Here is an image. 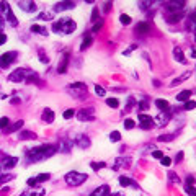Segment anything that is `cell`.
Segmentation results:
<instances>
[{
	"label": "cell",
	"instance_id": "obj_3",
	"mask_svg": "<svg viewBox=\"0 0 196 196\" xmlns=\"http://www.w3.org/2000/svg\"><path fill=\"white\" fill-rule=\"evenodd\" d=\"M87 175L85 173H80V172H69V173L66 175V183L70 186H79L82 185L83 181H87Z\"/></svg>",
	"mask_w": 196,
	"mask_h": 196
},
{
	"label": "cell",
	"instance_id": "obj_25",
	"mask_svg": "<svg viewBox=\"0 0 196 196\" xmlns=\"http://www.w3.org/2000/svg\"><path fill=\"white\" fill-rule=\"evenodd\" d=\"M183 18V13L181 11H178V13H172L168 16V23H175V21H180Z\"/></svg>",
	"mask_w": 196,
	"mask_h": 196
},
{
	"label": "cell",
	"instance_id": "obj_51",
	"mask_svg": "<svg viewBox=\"0 0 196 196\" xmlns=\"http://www.w3.org/2000/svg\"><path fill=\"white\" fill-rule=\"evenodd\" d=\"M39 61H41V62H44V64H48V62H49L48 56H44V54H39Z\"/></svg>",
	"mask_w": 196,
	"mask_h": 196
},
{
	"label": "cell",
	"instance_id": "obj_35",
	"mask_svg": "<svg viewBox=\"0 0 196 196\" xmlns=\"http://www.w3.org/2000/svg\"><path fill=\"white\" fill-rule=\"evenodd\" d=\"M95 93L98 96H105L106 92H105V88H103V87H100V85H95Z\"/></svg>",
	"mask_w": 196,
	"mask_h": 196
},
{
	"label": "cell",
	"instance_id": "obj_14",
	"mask_svg": "<svg viewBox=\"0 0 196 196\" xmlns=\"http://www.w3.org/2000/svg\"><path fill=\"white\" fill-rule=\"evenodd\" d=\"M67 64H69V53H64L62 54V61L59 62V66H57V72L64 74L66 69H67Z\"/></svg>",
	"mask_w": 196,
	"mask_h": 196
},
{
	"label": "cell",
	"instance_id": "obj_42",
	"mask_svg": "<svg viewBox=\"0 0 196 196\" xmlns=\"http://www.w3.org/2000/svg\"><path fill=\"white\" fill-rule=\"evenodd\" d=\"M185 190H186V193H188L190 196H196V188H194V186H191V185H188V186H186Z\"/></svg>",
	"mask_w": 196,
	"mask_h": 196
},
{
	"label": "cell",
	"instance_id": "obj_50",
	"mask_svg": "<svg viewBox=\"0 0 196 196\" xmlns=\"http://www.w3.org/2000/svg\"><path fill=\"white\" fill-rule=\"evenodd\" d=\"M103 167H105V164H103V162H100V164H92V168H95V170H98V168H103Z\"/></svg>",
	"mask_w": 196,
	"mask_h": 196
},
{
	"label": "cell",
	"instance_id": "obj_59",
	"mask_svg": "<svg viewBox=\"0 0 196 196\" xmlns=\"http://www.w3.org/2000/svg\"><path fill=\"white\" fill-rule=\"evenodd\" d=\"M3 28V21H2V16H0V30Z\"/></svg>",
	"mask_w": 196,
	"mask_h": 196
},
{
	"label": "cell",
	"instance_id": "obj_52",
	"mask_svg": "<svg viewBox=\"0 0 196 196\" xmlns=\"http://www.w3.org/2000/svg\"><path fill=\"white\" fill-rule=\"evenodd\" d=\"M28 185H30V186H36L38 185L36 178H30V180H28Z\"/></svg>",
	"mask_w": 196,
	"mask_h": 196
},
{
	"label": "cell",
	"instance_id": "obj_13",
	"mask_svg": "<svg viewBox=\"0 0 196 196\" xmlns=\"http://www.w3.org/2000/svg\"><path fill=\"white\" fill-rule=\"evenodd\" d=\"M74 7H75L74 2H59L54 5V11H64V10H70Z\"/></svg>",
	"mask_w": 196,
	"mask_h": 196
},
{
	"label": "cell",
	"instance_id": "obj_38",
	"mask_svg": "<svg viewBox=\"0 0 196 196\" xmlns=\"http://www.w3.org/2000/svg\"><path fill=\"white\" fill-rule=\"evenodd\" d=\"M119 21L123 23V25H129V23H131V16H128V15H121V16H119Z\"/></svg>",
	"mask_w": 196,
	"mask_h": 196
},
{
	"label": "cell",
	"instance_id": "obj_39",
	"mask_svg": "<svg viewBox=\"0 0 196 196\" xmlns=\"http://www.w3.org/2000/svg\"><path fill=\"white\" fill-rule=\"evenodd\" d=\"M74 114H75V111H74V109H66L62 116H64L66 119H70V118H74Z\"/></svg>",
	"mask_w": 196,
	"mask_h": 196
},
{
	"label": "cell",
	"instance_id": "obj_5",
	"mask_svg": "<svg viewBox=\"0 0 196 196\" xmlns=\"http://www.w3.org/2000/svg\"><path fill=\"white\" fill-rule=\"evenodd\" d=\"M0 8H2V11H3V16H5V20H7V25H10V26H16V18L13 16V13H11V10H10V5L7 3V2H2L0 3Z\"/></svg>",
	"mask_w": 196,
	"mask_h": 196
},
{
	"label": "cell",
	"instance_id": "obj_8",
	"mask_svg": "<svg viewBox=\"0 0 196 196\" xmlns=\"http://www.w3.org/2000/svg\"><path fill=\"white\" fill-rule=\"evenodd\" d=\"M18 7H20L23 11H26V13H33V11L36 10V3H34L33 0H20V2H18Z\"/></svg>",
	"mask_w": 196,
	"mask_h": 196
},
{
	"label": "cell",
	"instance_id": "obj_19",
	"mask_svg": "<svg viewBox=\"0 0 196 196\" xmlns=\"http://www.w3.org/2000/svg\"><path fill=\"white\" fill-rule=\"evenodd\" d=\"M43 119L46 121V123H53V121H54V113H53V109L46 108L44 113H43Z\"/></svg>",
	"mask_w": 196,
	"mask_h": 196
},
{
	"label": "cell",
	"instance_id": "obj_26",
	"mask_svg": "<svg viewBox=\"0 0 196 196\" xmlns=\"http://www.w3.org/2000/svg\"><path fill=\"white\" fill-rule=\"evenodd\" d=\"M149 30H151V26H149L146 21H141L139 25H137V33H147Z\"/></svg>",
	"mask_w": 196,
	"mask_h": 196
},
{
	"label": "cell",
	"instance_id": "obj_28",
	"mask_svg": "<svg viewBox=\"0 0 196 196\" xmlns=\"http://www.w3.org/2000/svg\"><path fill=\"white\" fill-rule=\"evenodd\" d=\"M23 126V119H20V121H16V123L11 126V128H8V129H5V132H13V131H18L20 128Z\"/></svg>",
	"mask_w": 196,
	"mask_h": 196
},
{
	"label": "cell",
	"instance_id": "obj_9",
	"mask_svg": "<svg viewBox=\"0 0 196 196\" xmlns=\"http://www.w3.org/2000/svg\"><path fill=\"white\" fill-rule=\"evenodd\" d=\"M77 116L80 121H92L93 119V109L92 108H87V109H80L77 113Z\"/></svg>",
	"mask_w": 196,
	"mask_h": 196
},
{
	"label": "cell",
	"instance_id": "obj_41",
	"mask_svg": "<svg viewBox=\"0 0 196 196\" xmlns=\"http://www.w3.org/2000/svg\"><path fill=\"white\" fill-rule=\"evenodd\" d=\"M134 126H136V123H134L132 119H126V121H124V128H126V129H132Z\"/></svg>",
	"mask_w": 196,
	"mask_h": 196
},
{
	"label": "cell",
	"instance_id": "obj_37",
	"mask_svg": "<svg viewBox=\"0 0 196 196\" xmlns=\"http://www.w3.org/2000/svg\"><path fill=\"white\" fill-rule=\"evenodd\" d=\"M54 18V13H41L38 16V20H53Z\"/></svg>",
	"mask_w": 196,
	"mask_h": 196
},
{
	"label": "cell",
	"instance_id": "obj_32",
	"mask_svg": "<svg viewBox=\"0 0 196 196\" xmlns=\"http://www.w3.org/2000/svg\"><path fill=\"white\" fill-rule=\"evenodd\" d=\"M10 119L8 118H0V129H8Z\"/></svg>",
	"mask_w": 196,
	"mask_h": 196
},
{
	"label": "cell",
	"instance_id": "obj_53",
	"mask_svg": "<svg viewBox=\"0 0 196 196\" xmlns=\"http://www.w3.org/2000/svg\"><path fill=\"white\" fill-rule=\"evenodd\" d=\"M147 108H149L147 101H141V103H139V109H147Z\"/></svg>",
	"mask_w": 196,
	"mask_h": 196
},
{
	"label": "cell",
	"instance_id": "obj_12",
	"mask_svg": "<svg viewBox=\"0 0 196 196\" xmlns=\"http://www.w3.org/2000/svg\"><path fill=\"white\" fill-rule=\"evenodd\" d=\"M16 164H18V159H16V157H5V159L2 160V167H3L5 170L13 168Z\"/></svg>",
	"mask_w": 196,
	"mask_h": 196
},
{
	"label": "cell",
	"instance_id": "obj_31",
	"mask_svg": "<svg viewBox=\"0 0 196 196\" xmlns=\"http://www.w3.org/2000/svg\"><path fill=\"white\" fill-rule=\"evenodd\" d=\"M173 134H164V136H159V142H168V141H173Z\"/></svg>",
	"mask_w": 196,
	"mask_h": 196
},
{
	"label": "cell",
	"instance_id": "obj_29",
	"mask_svg": "<svg viewBox=\"0 0 196 196\" xmlns=\"http://www.w3.org/2000/svg\"><path fill=\"white\" fill-rule=\"evenodd\" d=\"M106 105H108L109 108H118V106H119V101L116 100V98H108V100H106Z\"/></svg>",
	"mask_w": 196,
	"mask_h": 196
},
{
	"label": "cell",
	"instance_id": "obj_11",
	"mask_svg": "<svg viewBox=\"0 0 196 196\" xmlns=\"http://www.w3.org/2000/svg\"><path fill=\"white\" fill-rule=\"evenodd\" d=\"M183 7H185V2H168L167 3V10L170 13H178V11H181Z\"/></svg>",
	"mask_w": 196,
	"mask_h": 196
},
{
	"label": "cell",
	"instance_id": "obj_23",
	"mask_svg": "<svg viewBox=\"0 0 196 196\" xmlns=\"http://www.w3.org/2000/svg\"><path fill=\"white\" fill-rule=\"evenodd\" d=\"M155 105H157L159 109H164V111H167V109H168V101H167V100H162V98L155 100Z\"/></svg>",
	"mask_w": 196,
	"mask_h": 196
},
{
	"label": "cell",
	"instance_id": "obj_4",
	"mask_svg": "<svg viewBox=\"0 0 196 196\" xmlns=\"http://www.w3.org/2000/svg\"><path fill=\"white\" fill-rule=\"evenodd\" d=\"M67 90H69V93H70L72 96H75V98H83L85 95H87V85L82 83V82L69 85Z\"/></svg>",
	"mask_w": 196,
	"mask_h": 196
},
{
	"label": "cell",
	"instance_id": "obj_33",
	"mask_svg": "<svg viewBox=\"0 0 196 196\" xmlns=\"http://www.w3.org/2000/svg\"><path fill=\"white\" fill-rule=\"evenodd\" d=\"M90 44H92V38H90V36L83 38V43H82V46H80V49H82V51H85V49H87Z\"/></svg>",
	"mask_w": 196,
	"mask_h": 196
},
{
	"label": "cell",
	"instance_id": "obj_36",
	"mask_svg": "<svg viewBox=\"0 0 196 196\" xmlns=\"http://www.w3.org/2000/svg\"><path fill=\"white\" fill-rule=\"evenodd\" d=\"M11 175H8V173H5V175H0V185H3V183H7V181H10L11 180Z\"/></svg>",
	"mask_w": 196,
	"mask_h": 196
},
{
	"label": "cell",
	"instance_id": "obj_44",
	"mask_svg": "<svg viewBox=\"0 0 196 196\" xmlns=\"http://www.w3.org/2000/svg\"><path fill=\"white\" fill-rule=\"evenodd\" d=\"M46 180H49V173H41L36 177V181H46Z\"/></svg>",
	"mask_w": 196,
	"mask_h": 196
},
{
	"label": "cell",
	"instance_id": "obj_55",
	"mask_svg": "<svg viewBox=\"0 0 196 196\" xmlns=\"http://www.w3.org/2000/svg\"><path fill=\"white\" fill-rule=\"evenodd\" d=\"M181 159H183V152H178L177 157H175V160H177V162H181Z\"/></svg>",
	"mask_w": 196,
	"mask_h": 196
},
{
	"label": "cell",
	"instance_id": "obj_1",
	"mask_svg": "<svg viewBox=\"0 0 196 196\" xmlns=\"http://www.w3.org/2000/svg\"><path fill=\"white\" fill-rule=\"evenodd\" d=\"M57 151H59V146H54V144H44V146L33 147L31 151H28V160L30 162H41V160L54 155Z\"/></svg>",
	"mask_w": 196,
	"mask_h": 196
},
{
	"label": "cell",
	"instance_id": "obj_60",
	"mask_svg": "<svg viewBox=\"0 0 196 196\" xmlns=\"http://www.w3.org/2000/svg\"><path fill=\"white\" fill-rule=\"evenodd\" d=\"M0 165H2V164H0Z\"/></svg>",
	"mask_w": 196,
	"mask_h": 196
},
{
	"label": "cell",
	"instance_id": "obj_15",
	"mask_svg": "<svg viewBox=\"0 0 196 196\" xmlns=\"http://www.w3.org/2000/svg\"><path fill=\"white\" fill-rule=\"evenodd\" d=\"M90 196H109V186L108 185H101L98 186L93 193H92Z\"/></svg>",
	"mask_w": 196,
	"mask_h": 196
},
{
	"label": "cell",
	"instance_id": "obj_43",
	"mask_svg": "<svg viewBox=\"0 0 196 196\" xmlns=\"http://www.w3.org/2000/svg\"><path fill=\"white\" fill-rule=\"evenodd\" d=\"M69 147H70V144H69V142H62V144H59V151H62V152H67V151H69Z\"/></svg>",
	"mask_w": 196,
	"mask_h": 196
},
{
	"label": "cell",
	"instance_id": "obj_21",
	"mask_svg": "<svg viewBox=\"0 0 196 196\" xmlns=\"http://www.w3.org/2000/svg\"><path fill=\"white\" fill-rule=\"evenodd\" d=\"M188 28H190L191 31L196 33V11L190 15V18H188Z\"/></svg>",
	"mask_w": 196,
	"mask_h": 196
},
{
	"label": "cell",
	"instance_id": "obj_18",
	"mask_svg": "<svg viewBox=\"0 0 196 196\" xmlns=\"http://www.w3.org/2000/svg\"><path fill=\"white\" fill-rule=\"evenodd\" d=\"M77 144H79V147L87 149V147H90V139H88V137H85V136H79L77 137Z\"/></svg>",
	"mask_w": 196,
	"mask_h": 196
},
{
	"label": "cell",
	"instance_id": "obj_48",
	"mask_svg": "<svg viewBox=\"0 0 196 196\" xmlns=\"http://www.w3.org/2000/svg\"><path fill=\"white\" fill-rule=\"evenodd\" d=\"M101 26H103V21L100 20L98 23H95V25H93V28H92V31H98V30H101Z\"/></svg>",
	"mask_w": 196,
	"mask_h": 196
},
{
	"label": "cell",
	"instance_id": "obj_58",
	"mask_svg": "<svg viewBox=\"0 0 196 196\" xmlns=\"http://www.w3.org/2000/svg\"><path fill=\"white\" fill-rule=\"evenodd\" d=\"M109 7H111V3H106V5H105V11H108V10H109Z\"/></svg>",
	"mask_w": 196,
	"mask_h": 196
},
{
	"label": "cell",
	"instance_id": "obj_7",
	"mask_svg": "<svg viewBox=\"0 0 196 196\" xmlns=\"http://www.w3.org/2000/svg\"><path fill=\"white\" fill-rule=\"evenodd\" d=\"M25 75H26L25 69H16V70H13L8 75V80L10 82H23V80H25Z\"/></svg>",
	"mask_w": 196,
	"mask_h": 196
},
{
	"label": "cell",
	"instance_id": "obj_57",
	"mask_svg": "<svg viewBox=\"0 0 196 196\" xmlns=\"http://www.w3.org/2000/svg\"><path fill=\"white\" fill-rule=\"evenodd\" d=\"M190 53H191V57H194V59H196V49H191Z\"/></svg>",
	"mask_w": 196,
	"mask_h": 196
},
{
	"label": "cell",
	"instance_id": "obj_34",
	"mask_svg": "<svg viewBox=\"0 0 196 196\" xmlns=\"http://www.w3.org/2000/svg\"><path fill=\"white\" fill-rule=\"evenodd\" d=\"M109 139H111L113 142H118V141L121 139V134H119L118 131H113L111 134H109Z\"/></svg>",
	"mask_w": 196,
	"mask_h": 196
},
{
	"label": "cell",
	"instance_id": "obj_22",
	"mask_svg": "<svg viewBox=\"0 0 196 196\" xmlns=\"http://www.w3.org/2000/svg\"><path fill=\"white\" fill-rule=\"evenodd\" d=\"M190 95H191V92H190V90H183L181 93L177 95V100L178 101H188L190 100Z\"/></svg>",
	"mask_w": 196,
	"mask_h": 196
},
{
	"label": "cell",
	"instance_id": "obj_45",
	"mask_svg": "<svg viewBox=\"0 0 196 196\" xmlns=\"http://www.w3.org/2000/svg\"><path fill=\"white\" fill-rule=\"evenodd\" d=\"M170 183H180V178H178L173 172H170Z\"/></svg>",
	"mask_w": 196,
	"mask_h": 196
},
{
	"label": "cell",
	"instance_id": "obj_46",
	"mask_svg": "<svg viewBox=\"0 0 196 196\" xmlns=\"http://www.w3.org/2000/svg\"><path fill=\"white\" fill-rule=\"evenodd\" d=\"M152 157H155V159H159V160H162V159L165 157V155H164L162 152H160V151H154V154H152Z\"/></svg>",
	"mask_w": 196,
	"mask_h": 196
},
{
	"label": "cell",
	"instance_id": "obj_40",
	"mask_svg": "<svg viewBox=\"0 0 196 196\" xmlns=\"http://www.w3.org/2000/svg\"><path fill=\"white\" fill-rule=\"evenodd\" d=\"M194 108H196V101L188 100V101L185 103V109H194Z\"/></svg>",
	"mask_w": 196,
	"mask_h": 196
},
{
	"label": "cell",
	"instance_id": "obj_16",
	"mask_svg": "<svg viewBox=\"0 0 196 196\" xmlns=\"http://www.w3.org/2000/svg\"><path fill=\"white\" fill-rule=\"evenodd\" d=\"M119 185L121 186H132V188H137V183H134L131 180V178H128V177H119Z\"/></svg>",
	"mask_w": 196,
	"mask_h": 196
},
{
	"label": "cell",
	"instance_id": "obj_24",
	"mask_svg": "<svg viewBox=\"0 0 196 196\" xmlns=\"http://www.w3.org/2000/svg\"><path fill=\"white\" fill-rule=\"evenodd\" d=\"M173 57H175L178 62H185V57H183V53H181L180 48H175L173 49Z\"/></svg>",
	"mask_w": 196,
	"mask_h": 196
},
{
	"label": "cell",
	"instance_id": "obj_47",
	"mask_svg": "<svg viewBox=\"0 0 196 196\" xmlns=\"http://www.w3.org/2000/svg\"><path fill=\"white\" fill-rule=\"evenodd\" d=\"M160 162H162V165H165V167H170V165H172V159H168V157H164L162 160H160Z\"/></svg>",
	"mask_w": 196,
	"mask_h": 196
},
{
	"label": "cell",
	"instance_id": "obj_49",
	"mask_svg": "<svg viewBox=\"0 0 196 196\" xmlns=\"http://www.w3.org/2000/svg\"><path fill=\"white\" fill-rule=\"evenodd\" d=\"M98 13H100V11H98V8H93V11H92V21H95V20L98 18Z\"/></svg>",
	"mask_w": 196,
	"mask_h": 196
},
{
	"label": "cell",
	"instance_id": "obj_56",
	"mask_svg": "<svg viewBox=\"0 0 196 196\" xmlns=\"http://www.w3.org/2000/svg\"><path fill=\"white\" fill-rule=\"evenodd\" d=\"M186 183H188V185H191V186H193V183H194V178H193V177H188V178H186Z\"/></svg>",
	"mask_w": 196,
	"mask_h": 196
},
{
	"label": "cell",
	"instance_id": "obj_27",
	"mask_svg": "<svg viewBox=\"0 0 196 196\" xmlns=\"http://www.w3.org/2000/svg\"><path fill=\"white\" fill-rule=\"evenodd\" d=\"M31 31L33 33H41V34H44V36H48V30H46V28H41L39 25H33L31 26Z\"/></svg>",
	"mask_w": 196,
	"mask_h": 196
},
{
	"label": "cell",
	"instance_id": "obj_10",
	"mask_svg": "<svg viewBox=\"0 0 196 196\" xmlns=\"http://www.w3.org/2000/svg\"><path fill=\"white\" fill-rule=\"evenodd\" d=\"M139 123H141V128L142 129H151L154 126V121L151 116H147V114H141L139 116Z\"/></svg>",
	"mask_w": 196,
	"mask_h": 196
},
{
	"label": "cell",
	"instance_id": "obj_54",
	"mask_svg": "<svg viewBox=\"0 0 196 196\" xmlns=\"http://www.w3.org/2000/svg\"><path fill=\"white\" fill-rule=\"evenodd\" d=\"M3 43H7V36H5V34H2V33H0V46H2Z\"/></svg>",
	"mask_w": 196,
	"mask_h": 196
},
{
	"label": "cell",
	"instance_id": "obj_6",
	"mask_svg": "<svg viewBox=\"0 0 196 196\" xmlns=\"http://www.w3.org/2000/svg\"><path fill=\"white\" fill-rule=\"evenodd\" d=\"M15 59H16V53H15V51H10V53L2 54V56H0V67H3V69L8 67Z\"/></svg>",
	"mask_w": 196,
	"mask_h": 196
},
{
	"label": "cell",
	"instance_id": "obj_17",
	"mask_svg": "<svg viewBox=\"0 0 196 196\" xmlns=\"http://www.w3.org/2000/svg\"><path fill=\"white\" fill-rule=\"evenodd\" d=\"M44 194V190L39 188V190H26V191H23L21 196H43Z\"/></svg>",
	"mask_w": 196,
	"mask_h": 196
},
{
	"label": "cell",
	"instance_id": "obj_2",
	"mask_svg": "<svg viewBox=\"0 0 196 196\" xmlns=\"http://www.w3.org/2000/svg\"><path fill=\"white\" fill-rule=\"evenodd\" d=\"M75 21L70 20V18H61L59 21H56L53 25V31L54 33H62V34H69L72 31H75Z\"/></svg>",
	"mask_w": 196,
	"mask_h": 196
},
{
	"label": "cell",
	"instance_id": "obj_30",
	"mask_svg": "<svg viewBox=\"0 0 196 196\" xmlns=\"http://www.w3.org/2000/svg\"><path fill=\"white\" fill-rule=\"evenodd\" d=\"M167 123H168V114H160V116L157 118V124L164 126V124H167Z\"/></svg>",
	"mask_w": 196,
	"mask_h": 196
},
{
	"label": "cell",
	"instance_id": "obj_20",
	"mask_svg": "<svg viewBox=\"0 0 196 196\" xmlns=\"http://www.w3.org/2000/svg\"><path fill=\"white\" fill-rule=\"evenodd\" d=\"M20 139L21 141H26V139H36V134L33 131H21L20 132Z\"/></svg>",
	"mask_w": 196,
	"mask_h": 196
}]
</instances>
